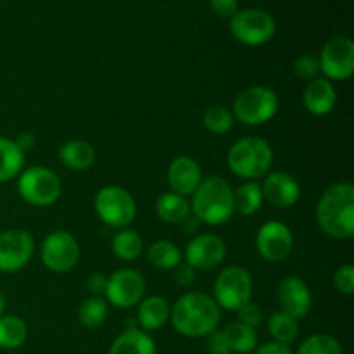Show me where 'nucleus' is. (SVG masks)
Segmentation results:
<instances>
[{
	"label": "nucleus",
	"instance_id": "79ce46f5",
	"mask_svg": "<svg viewBox=\"0 0 354 354\" xmlns=\"http://www.w3.org/2000/svg\"><path fill=\"white\" fill-rule=\"evenodd\" d=\"M14 142H16L17 147L26 154V152L31 151V149L35 147V144H37V135H35L33 131H21V133L14 138Z\"/></svg>",
	"mask_w": 354,
	"mask_h": 354
},
{
	"label": "nucleus",
	"instance_id": "1a4fd4ad",
	"mask_svg": "<svg viewBox=\"0 0 354 354\" xmlns=\"http://www.w3.org/2000/svg\"><path fill=\"white\" fill-rule=\"evenodd\" d=\"M41 265L54 273L71 272L80 261V244L68 230H54L40 244Z\"/></svg>",
	"mask_w": 354,
	"mask_h": 354
},
{
	"label": "nucleus",
	"instance_id": "bb28decb",
	"mask_svg": "<svg viewBox=\"0 0 354 354\" xmlns=\"http://www.w3.org/2000/svg\"><path fill=\"white\" fill-rule=\"evenodd\" d=\"M263 203L265 199H263L259 182L248 180L234 190V213L242 214V216H252L261 209Z\"/></svg>",
	"mask_w": 354,
	"mask_h": 354
},
{
	"label": "nucleus",
	"instance_id": "dca6fc26",
	"mask_svg": "<svg viewBox=\"0 0 354 354\" xmlns=\"http://www.w3.org/2000/svg\"><path fill=\"white\" fill-rule=\"evenodd\" d=\"M277 301H279L280 311L296 318L297 322L306 318L313 308V294L310 287L296 275H289L280 280L277 287Z\"/></svg>",
	"mask_w": 354,
	"mask_h": 354
},
{
	"label": "nucleus",
	"instance_id": "2eb2a0df",
	"mask_svg": "<svg viewBox=\"0 0 354 354\" xmlns=\"http://www.w3.org/2000/svg\"><path fill=\"white\" fill-rule=\"evenodd\" d=\"M35 254V239L28 230L12 228L0 234V272L16 273L28 266Z\"/></svg>",
	"mask_w": 354,
	"mask_h": 354
},
{
	"label": "nucleus",
	"instance_id": "f257e3e1",
	"mask_svg": "<svg viewBox=\"0 0 354 354\" xmlns=\"http://www.w3.org/2000/svg\"><path fill=\"white\" fill-rule=\"evenodd\" d=\"M169 322L180 335L189 339L207 337L221 322V310L211 296L204 292L183 294L169 311Z\"/></svg>",
	"mask_w": 354,
	"mask_h": 354
},
{
	"label": "nucleus",
	"instance_id": "c756f323",
	"mask_svg": "<svg viewBox=\"0 0 354 354\" xmlns=\"http://www.w3.org/2000/svg\"><path fill=\"white\" fill-rule=\"evenodd\" d=\"M266 332L270 334L272 341L290 344L299 337V322L279 310L270 315L268 320H266Z\"/></svg>",
	"mask_w": 354,
	"mask_h": 354
},
{
	"label": "nucleus",
	"instance_id": "393cba45",
	"mask_svg": "<svg viewBox=\"0 0 354 354\" xmlns=\"http://www.w3.org/2000/svg\"><path fill=\"white\" fill-rule=\"evenodd\" d=\"M227 341L228 349L234 354H251L258 348V334L254 328L241 324V322H232L221 328Z\"/></svg>",
	"mask_w": 354,
	"mask_h": 354
},
{
	"label": "nucleus",
	"instance_id": "ea45409f",
	"mask_svg": "<svg viewBox=\"0 0 354 354\" xmlns=\"http://www.w3.org/2000/svg\"><path fill=\"white\" fill-rule=\"evenodd\" d=\"M106 287H107V277H104L102 273L95 272L92 273V275H88V279H86V289H88V292L92 294V296H104V292H106Z\"/></svg>",
	"mask_w": 354,
	"mask_h": 354
},
{
	"label": "nucleus",
	"instance_id": "2f4dec72",
	"mask_svg": "<svg viewBox=\"0 0 354 354\" xmlns=\"http://www.w3.org/2000/svg\"><path fill=\"white\" fill-rule=\"evenodd\" d=\"M234 124V114L225 106H211L203 114V127L213 135H227Z\"/></svg>",
	"mask_w": 354,
	"mask_h": 354
},
{
	"label": "nucleus",
	"instance_id": "e433bc0d",
	"mask_svg": "<svg viewBox=\"0 0 354 354\" xmlns=\"http://www.w3.org/2000/svg\"><path fill=\"white\" fill-rule=\"evenodd\" d=\"M209 7L216 16L232 19L239 12V0H209Z\"/></svg>",
	"mask_w": 354,
	"mask_h": 354
},
{
	"label": "nucleus",
	"instance_id": "20e7f679",
	"mask_svg": "<svg viewBox=\"0 0 354 354\" xmlns=\"http://www.w3.org/2000/svg\"><path fill=\"white\" fill-rule=\"evenodd\" d=\"M273 147L261 137H244L235 142L227 154V166L239 178L258 182L272 171Z\"/></svg>",
	"mask_w": 354,
	"mask_h": 354
},
{
	"label": "nucleus",
	"instance_id": "4be33fe9",
	"mask_svg": "<svg viewBox=\"0 0 354 354\" xmlns=\"http://www.w3.org/2000/svg\"><path fill=\"white\" fill-rule=\"evenodd\" d=\"M109 354H158V346L151 334L138 327L124 328L113 341Z\"/></svg>",
	"mask_w": 354,
	"mask_h": 354
},
{
	"label": "nucleus",
	"instance_id": "4c0bfd02",
	"mask_svg": "<svg viewBox=\"0 0 354 354\" xmlns=\"http://www.w3.org/2000/svg\"><path fill=\"white\" fill-rule=\"evenodd\" d=\"M207 349H209L211 354H232L227 341H225L223 332L220 328H216V330L207 335Z\"/></svg>",
	"mask_w": 354,
	"mask_h": 354
},
{
	"label": "nucleus",
	"instance_id": "58836bf2",
	"mask_svg": "<svg viewBox=\"0 0 354 354\" xmlns=\"http://www.w3.org/2000/svg\"><path fill=\"white\" fill-rule=\"evenodd\" d=\"M173 280L178 283L180 287H189L192 286L194 280H196V270L190 268L187 263H180L175 268V275H173Z\"/></svg>",
	"mask_w": 354,
	"mask_h": 354
},
{
	"label": "nucleus",
	"instance_id": "f8f14e48",
	"mask_svg": "<svg viewBox=\"0 0 354 354\" xmlns=\"http://www.w3.org/2000/svg\"><path fill=\"white\" fill-rule=\"evenodd\" d=\"M318 62L328 82H346L354 73V41L344 35L330 38L322 48Z\"/></svg>",
	"mask_w": 354,
	"mask_h": 354
},
{
	"label": "nucleus",
	"instance_id": "cd10ccee",
	"mask_svg": "<svg viewBox=\"0 0 354 354\" xmlns=\"http://www.w3.org/2000/svg\"><path fill=\"white\" fill-rule=\"evenodd\" d=\"M28 339V325L17 315L0 317V349L14 351L19 349Z\"/></svg>",
	"mask_w": 354,
	"mask_h": 354
},
{
	"label": "nucleus",
	"instance_id": "423d86ee",
	"mask_svg": "<svg viewBox=\"0 0 354 354\" xmlns=\"http://www.w3.org/2000/svg\"><path fill=\"white\" fill-rule=\"evenodd\" d=\"M93 209L99 220L107 227L128 228L137 218V201L127 189L120 185H106L97 190L93 197Z\"/></svg>",
	"mask_w": 354,
	"mask_h": 354
},
{
	"label": "nucleus",
	"instance_id": "9d476101",
	"mask_svg": "<svg viewBox=\"0 0 354 354\" xmlns=\"http://www.w3.org/2000/svg\"><path fill=\"white\" fill-rule=\"evenodd\" d=\"M230 31L241 44L258 47L268 44L275 37L277 23L266 10L244 9L230 19Z\"/></svg>",
	"mask_w": 354,
	"mask_h": 354
},
{
	"label": "nucleus",
	"instance_id": "37998d69",
	"mask_svg": "<svg viewBox=\"0 0 354 354\" xmlns=\"http://www.w3.org/2000/svg\"><path fill=\"white\" fill-rule=\"evenodd\" d=\"M2 315H6V296L0 292V317H2Z\"/></svg>",
	"mask_w": 354,
	"mask_h": 354
},
{
	"label": "nucleus",
	"instance_id": "9b49d317",
	"mask_svg": "<svg viewBox=\"0 0 354 354\" xmlns=\"http://www.w3.org/2000/svg\"><path fill=\"white\" fill-rule=\"evenodd\" d=\"M145 283L144 275L138 270L121 268L116 270L111 277H107V287L104 292V299L107 304L120 310H130L138 306L145 297Z\"/></svg>",
	"mask_w": 354,
	"mask_h": 354
},
{
	"label": "nucleus",
	"instance_id": "412c9836",
	"mask_svg": "<svg viewBox=\"0 0 354 354\" xmlns=\"http://www.w3.org/2000/svg\"><path fill=\"white\" fill-rule=\"evenodd\" d=\"M57 158L71 171H86L95 165L97 152L90 142L75 138V140L64 142L59 147Z\"/></svg>",
	"mask_w": 354,
	"mask_h": 354
},
{
	"label": "nucleus",
	"instance_id": "c9c22d12",
	"mask_svg": "<svg viewBox=\"0 0 354 354\" xmlns=\"http://www.w3.org/2000/svg\"><path fill=\"white\" fill-rule=\"evenodd\" d=\"M235 313H237V322H241V324L254 328V330L263 324L261 308H259L258 304L252 303V301L251 303L244 304V306H242L239 311H235Z\"/></svg>",
	"mask_w": 354,
	"mask_h": 354
},
{
	"label": "nucleus",
	"instance_id": "0eeeda50",
	"mask_svg": "<svg viewBox=\"0 0 354 354\" xmlns=\"http://www.w3.org/2000/svg\"><path fill=\"white\" fill-rule=\"evenodd\" d=\"M19 197L35 207H48L61 197L62 183L57 173L47 166H31L17 176Z\"/></svg>",
	"mask_w": 354,
	"mask_h": 354
},
{
	"label": "nucleus",
	"instance_id": "7c9ffc66",
	"mask_svg": "<svg viewBox=\"0 0 354 354\" xmlns=\"http://www.w3.org/2000/svg\"><path fill=\"white\" fill-rule=\"evenodd\" d=\"M107 315H109V304L100 296L86 297L78 308V322L82 327L90 330L99 328L107 320Z\"/></svg>",
	"mask_w": 354,
	"mask_h": 354
},
{
	"label": "nucleus",
	"instance_id": "ddd939ff",
	"mask_svg": "<svg viewBox=\"0 0 354 354\" xmlns=\"http://www.w3.org/2000/svg\"><path fill=\"white\" fill-rule=\"evenodd\" d=\"M254 245L258 254L268 263H282L294 249V235L289 225L279 220H270L259 227Z\"/></svg>",
	"mask_w": 354,
	"mask_h": 354
},
{
	"label": "nucleus",
	"instance_id": "6e6552de",
	"mask_svg": "<svg viewBox=\"0 0 354 354\" xmlns=\"http://www.w3.org/2000/svg\"><path fill=\"white\" fill-rule=\"evenodd\" d=\"M252 277L244 266H227L218 273L213 283V299L220 310L239 311L252 299Z\"/></svg>",
	"mask_w": 354,
	"mask_h": 354
},
{
	"label": "nucleus",
	"instance_id": "473e14b6",
	"mask_svg": "<svg viewBox=\"0 0 354 354\" xmlns=\"http://www.w3.org/2000/svg\"><path fill=\"white\" fill-rule=\"evenodd\" d=\"M294 354H344L342 344L327 334H315L304 339Z\"/></svg>",
	"mask_w": 354,
	"mask_h": 354
},
{
	"label": "nucleus",
	"instance_id": "aec40b11",
	"mask_svg": "<svg viewBox=\"0 0 354 354\" xmlns=\"http://www.w3.org/2000/svg\"><path fill=\"white\" fill-rule=\"evenodd\" d=\"M169 306L168 301L161 296H147L138 303L137 308V325L140 330L151 332L159 330L169 322Z\"/></svg>",
	"mask_w": 354,
	"mask_h": 354
},
{
	"label": "nucleus",
	"instance_id": "a211bd4d",
	"mask_svg": "<svg viewBox=\"0 0 354 354\" xmlns=\"http://www.w3.org/2000/svg\"><path fill=\"white\" fill-rule=\"evenodd\" d=\"M166 178H168V185L171 192L190 197L196 192L204 176L203 169H201L199 162L196 159L190 158V156H178V158L169 162Z\"/></svg>",
	"mask_w": 354,
	"mask_h": 354
},
{
	"label": "nucleus",
	"instance_id": "39448f33",
	"mask_svg": "<svg viewBox=\"0 0 354 354\" xmlns=\"http://www.w3.org/2000/svg\"><path fill=\"white\" fill-rule=\"evenodd\" d=\"M280 107L279 95L263 85L248 86L235 95L232 104L234 120L245 127H261L277 116Z\"/></svg>",
	"mask_w": 354,
	"mask_h": 354
},
{
	"label": "nucleus",
	"instance_id": "4468645a",
	"mask_svg": "<svg viewBox=\"0 0 354 354\" xmlns=\"http://www.w3.org/2000/svg\"><path fill=\"white\" fill-rule=\"evenodd\" d=\"M183 261L194 268L209 272L218 268L227 258V244L221 237L214 234H197L187 242Z\"/></svg>",
	"mask_w": 354,
	"mask_h": 354
},
{
	"label": "nucleus",
	"instance_id": "f704fd0d",
	"mask_svg": "<svg viewBox=\"0 0 354 354\" xmlns=\"http://www.w3.org/2000/svg\"><path fill=\"white\" fill-rule=\"evenodd\" d=\"M334 287L342 296H351L354 294V266L342 265L334 273Z\"/></svg>",
	"mask_w": 354,
	"mask_h": 354
},
{
	"label": "nucleus",
	"instance_id": "6ab92c4d",
	"mask_svg": "<svg viewBox=\"0 0 354 354\" xmlns=\"http://www.w3.org/2000/svg\"><path fill=\"white\" fill-rule=\"evenodd\" d=\"M304 109L313 116H327L337 106V90L327 78H315L306 83L303 92Z\"/></svg>",
	"mask_w": 354,
	"mask_h": 354
},
{
	"label": "nucleus",
	"instance_id": "5701e85b",
	"mask_svg": "<svg viewBox=\"0 0 354 354\" xmlns=\"http://www.w3.org/2000/svg\"><path fill=\"white\" fill-rule=\"evenodd\" d=\"M156 214L165 223L180 225L185 218L192 214L189 197L180 196V194L171 192V190L165 192L156 201Z\"/></svg>",
	"mask_w": 354,
	"mask_h": 354
},
{
	"label": "nucleus",
	"instance_id": "c85d7f7f",
	"mask_svg": "<svg viewBox=\"0 0 354 354\" xmlns=\"http://www.w3.org/2000/svg\"><path fill=\"white\" fill-rule=\"evenodd\" d=\"M147 259L158 270H175L183 263V254L171 241H156L147 248Z\"/></svg>",
	"mask_w": 354,
	"mask_h": 354
},
{
	"label": "nucleus",
	"instance_id": "f3484780",
	"mask_svg": "<svg viewBox=\"0 0 354 354\" xmlns=\"http://www.w3.org/2000/svg\"><path fill=\"white\" fill-rule=\"evenodd\" d=\"M263 199L277 209L296 206L301 197V185L290 173L270 171L261 183Z\"/></svg>",
	"mask_w": 354,
	"mask_h": 354
},
{
	"label": "nucleus",
	"instance_id": "a19ab883",
	"mask_svg": "<svg viewBox=\"0 0 354 354\" xmlns=\"http://www.w3.org/2000/svg\"><path fill=\"white\" fill-rule=\"evenodd\" d=\"M251 354H294L289 344H282L277 341H268L265 344H259Z\"/></svg>",
	"mask_w": 354,
	"mask_h": 354
},
{
	"label": "nucleus",
	"instance_id": "72a5a7b5",
	"mask_svg": "<svg viewBox=\"0 0 354 354\" xmlns=\"http://www.w3.org/2000/svg\"><path fill=\"white\" fill-rule=\"evenodd\" d=\"M292 69L297 78L303 80V82H311L320 75V62H318L317 55L303 54L294 61Z\"/></svg>",
	"mask_w": 354,
	"mask_h": 354
},
{
	"label": "nucleus",
	"instance_id": "a878e982",
	"mask_svg": "<svg viewBox=\"0 0 354 354\" xmlns=\"http://www.w3.org/2000/svg\"><path fill=\"white\" fill-rule=\"evenodd\" d=\"M111 249L113 254L118 259L124 263H131L138 259L144 252V239L140 234L131 228H121L114 234L113 241H111Z\"/></svg>",
	"mask_w": 354,
	"mask_h": 354
},
{
	"label": "nucleus",
	"instance_id": "7ed1b4c3",
	"mask_svg": "<svg viewBox=\"0 0 354 354\" xmlns=\"http://www.w3.org/2000/svg\"><path fill=\"white\" fill-rule=\"evenodd\" d=\"M190 211L197 221L209 227H220L234 216V189L221 176L203 178L190 196Z\"/></svg>",
	"mask_w": 354,
	"mask_h": 354
},
{
	"label": "nucleus",
	"instance_id": "b1692460",
	"mask_svg": "<svg viewBox=\"0 0 354 354\" xmlns=\"http://www.w3.org/2000/svg\"><path fill=\"white\" fill-rule=\"evenodd\" d=\"M24 152L16 145L14 138L0 135V183L17 178L24 168Z\"/></svg>",
	"mask_w": 354,
	"mask_h": 354
},
{
	"label": "nucleus",
	"instance_id": "f03ea898",
	"mask_svg": "<svg viewBox=\"0 0 354 354\" xmlns=\"http://www.w3.org/2000/svg\"><path fill=\"white\" fill-rule=\"evenodd\" d=\"M318 227L328 237L349 241L354 237V185L337 182L322 192L317 203Z\"/></svg>",
	"mask_w": 354,
	"mask_h": 354
}]
</instances>
